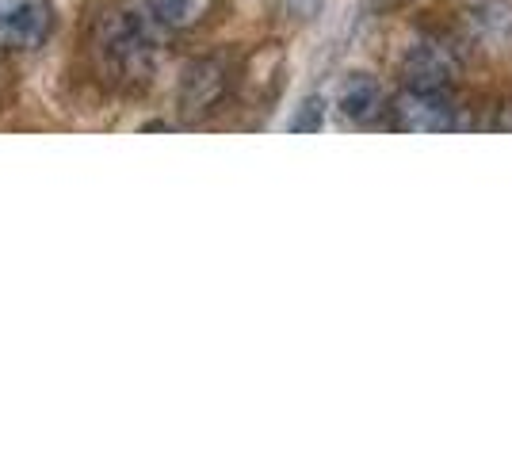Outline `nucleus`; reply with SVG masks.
I'll list each match as a JSON object with an SVG mask.
<instances>
[{"mask_svg": "<svg viewBox=\"0 0 512 459\" xmlns=\"http://www.w3.org/2000/svg\"><path fill=\"white\" fill-rule=\"evenodd\" d=\"M337 111L344 123H371L379 119V111H386L383 85L371 73H348L337 88Z\"/></svg>", "mask_w": 512, "mask_h": 459, "instance_id": "nucleus-6", "label": "nucleus"}, {"mask_svg": "<svg viewBox=\"0 0 512 459\" xmlns=\"http://www.w3.org/2000/svg\"><path fill=\"white\" fill-rule=\"evenodd\" d=\"M214 4L218 0H142V8L165 35H184V31L203 27L214 16Z\"/></svg>", "mask_w": 512, "mask_h": 459, "instance_id": "nucleus-7", "label": "nucleus"}, {"mask_svg": "<svg viewBox=\"0 0 512 459\" xmlns=\"http://www.w3.org/2000/svg\"><path fill=\"white\" fill-rule=\"evenodd\" d=\"M54 31V0H0V50H39Z\"/></svg>", "mask_w": 512, "mask_h": 459, "instance_id": "nucleus-3", "label": "nucleus"}, {"mask_svg": "<svg viewBox=\"0 0 512 459\" xmlns=\"http://www.w3.org/2000/svg\"><path fill=\"white\" fill-rule=\"evenodd\" d=\"M390 127L402 134H440L459 127V108L444 85H409L390 100Z\"/></svg>", "mask_w": 512, "mask_h": 459, "instance_id": "nucleus-2", "label": "nucleus"}, {"mask_svg": "<svg viewBox=\"0 0 512 459\" xmlns=\"http://www.w3.org/2000/svg\"><path fill=\"white\" fill-rule=\"evenodd\" d=\"M402 69H406L409 85L451 88V77H455V54H451L448 43H440V39H425V43L406 46Z\"/></svg>", "mask_w": 512, "mask_h": 459, "instance_id": "nucleus-5", "label": "nucleus"}, {"mask_svg": "<svg viewBox=\"0 0 512 459\" xmlns=\"http://www.w3.org/2000/svg\"><path fill=\"white\" fill-rule=\"evenodd\" d=\"M165 31L153 23V16L142 8V0H123L96 23V50L115 77L142 81L157 69V58L165 50Z\"/></svg>", "mask_w": 512, "mask_h": 459, "instance_id": "nucleus-1", "label": "nucleus"}, {"mask_svg": "<svg viewBox=\"0 0 512 459\" xmlns=\"http://www.w3.org/2000/svg\"><path fill=\"white\" fill-rule=\"evenodd\" d=\"M321 127H325V100H321V96H306V100H302V108H299V115L287 123V131L318 134Z\"/></svg>", "mask_w": 512, "mask_h": 459, "instance_id": "nucleus-8", "label": "nucleus"}, {"mask_svg": "<svg viewBox=\"0 0 512 459\" xmlns=\"http://www.w3.org/2000/svg\"><path fill=\"white\" fill-rule=\"evenodd\" d=\"M230 92V69L218 58H199L184 69V81H180V111L188 119H203L218 111V104L226 100Z\"/></svg>", "mask_w": 512, "mask_h": 459, "instance_id": "nucleus-4", "label": "nucleus"}]
</instances>
